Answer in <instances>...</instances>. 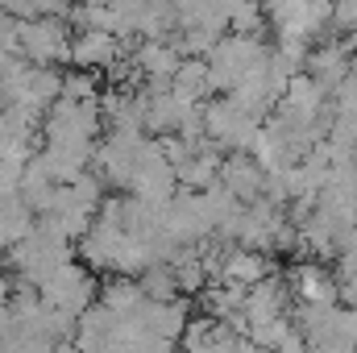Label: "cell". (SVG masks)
<instances>
[{
  "instance_id": "obj_1",
  "label": "cell",
  "mask_w": 357,
  "mask_h": 353,
  "mask_svg": "<svg viewBox=\"0 0 357 353\" xmlns=\"http://www.w3.org/2000/svg\"><path fill=\"white\" fill-rule=\"evenodd\" d=\"M4 299H8V287H4V283H0V308H4Z\"/></svg>"
}]
</instances>
